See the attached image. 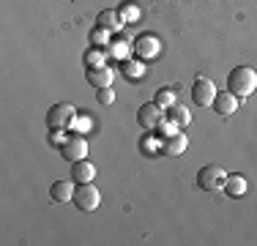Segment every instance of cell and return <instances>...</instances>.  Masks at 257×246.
<instances>
[{
	"label": "cell",
	"mask_w": 257,
	"mask_h": 246,
	"mask_svg": "<svg viewBox=\"0 0 257 246\" xmlns=\"http://www.w3.org/2000/svg\"><path fill=\"white\" fill-rule=\"evenodd\" d=\"M227 88H230V93H235V96L254 93V88H257V71L252 69V66H235V69L227 74Z\"/></svg>",
	"instance_id": "1"
},
{
	"label": "cell",
	"mask_w": 257,
	"mask_h": 246,
	"mask_svg": "<svg viewBox=\"0 0 257 246\" xmlns=\"http://www.w3.org/2000/svg\"><path fill=\"white\" fill-rule=\"evenodd\" d=\"M74 120H77V107L69 101L52 104V107L47 109V126H50L52 132H63V129L74 126Z\"/></svg>",
	"instance_id": "2"
},
{
	"label": "cell",
	"mask_w": 257,
	"mask_h": 246,
	"mask_svg": "<svg viewBox=\"0 0 257 246\" xmlns=\"http://www.w3.org/2000/svg\"><path fill=\"white\" fill-rule=\"evenodd\" d=\"M224 178H227L224 167H219V164H205V167L197 170V186L203 189V192H219V189L224 186Z\"/></svg>",
	"instance_id": "3"
},
{
	"label": "cell",
	"mask_w": 257,
	"mask_h": 246,
	"mask_svg": "<svg viewBox=\"0 0 257 246\" xmlns=\"http://www.w3.org/2000/svg\"><path fill=\"white\" fill-rule=\"evenodd\" d=\"M164 120H167V109L159 107L156 101H148V104H143V107L137 109V123L145 129V132H156Z\"/></svg>",
	"instance_id": "4"
},
{
	"label": "cell",
	"mask_w": 257,
	"mask_h": 246,
	"mask_svg": "<svg viewBox=\"0 0 257 246\" xmlns=\"http://www.w3.org/2000/svg\"><path fill=\"white\" fill-rule=\"evenodd\" d=\"M74 205L79 208V211H85V213L96 211V208L101 205V194H99V189L93 186V181H90V183H77Z\"/></svg>",
	"instance_id": "5"
},
{
	"label": "cell",
	"mask_w": 257,
	"mask_h": 246,
	"mask_svg": "<svg viewBox=\"0 0 257 246\" xmlns=\"http://www.w3.org/2000/svg\"><path fill=\"white\" fill-rule=\"evenodd\" d=\"M60 156H63L66 162L88 159V143H85V137H79V134H69V137L60 143Z\"/></svg>",
	"instance_id": "6"
},
{
	"label": "cell",
	"mask_w": 257,
	"mask_h": 246,
	"mask_svg": "<svg viewBox=\"0 0 257 246\" xmlns=\"http://www.w3.org/2000/svg\"><path fill=\"white\" fill-rule=\"evenodd\" d=\"M213 98H216V85L211 82V79L205 77H197L192 82V101L197 104V107H211Z\"/></svg>",
	"instance_id": "7"
},
{
	"label": "cell",
	"mask_w": 257,
	"mask_h": 246,
	"mask_svg": "<svg viewBox=\"0 0 257 246\" xmlns=\"http://www.w3.org/2000/svg\"><path fill=\"white\" fill-rule=\"evenodd\" d=\"M85 79H88V85H93L96 90L99 88H112V79H115V71L109 69V66H88V71H85Z\"/></svg>",
	"instance_id": "8"
},
{
	"label": "cell",
	"mask_w": 257,
	"mask_h": 246,
	"mask_svg": "<svg viewBox=\"0 0 257 246\" xmlns=\"http://www.w3.org/2000/svg\"><path fill=\"white\" fill-rule=\"evenodd\" d=\"M186 148L189 137L183 132H173L167 137H162V153H167V156H181V153H186Z\"/></svg>",
	"instance_id": "9"
},
{
	"label": "cell",
	"mask_w": 257,
	"mask_h": 246,
	"mask_svg": "<svg viewBox=\"0 0 257 246\" xmlns=\"http://www.w3.org/2000/svg\"><path fill=\"white\" fill-rule=\"evenodd\" d=\"M213 112L222 115V118H227V115H232L238 109V96L230 93V90H224V93H216V98H213Z\"/></svg>",
	"instance_id": "10"
},
{
	"label": "cell",
	"mask_w": 257,
	"mask_h": 246,
	"mask_svg": "<svg viewBox=\"0 0 257 246\" xmlns=\"http://www.w3.org/2000/svg\"><path fill=\"white\" fill-rule=\"evenodd\" d=\"M74 192H77V181L71 178V181H55L50 186V197L52 202H69L74 200Z\"/></svg>",
	"instance_id": "11"
},
{
	"label": "cell",
	"mask_w": 257,
	"mask_h": 246,
	"mask_svg": "<svg viewBox=\"0 0 257 246\" xmlns=\"http://www.w3.org/2000/svg\"><path fill=\"white\" fill-rule=\"evenodd\" d=\"M71 178L77 183H90L96 178V167L88 162V159H79V162H71Z\"/></svg>",
	"instance_id": "12"
},
{
	"label": "cell",
	"mask_w": 257,
	"mask_h": 246,
	"mask_svg": "<svg viewBox=\"0 0 257 246\" xmlns=\"http://www.w3.org/2000/svg\"><path fill=\"white\" fill-rule=\"evenodd\" d=\"M96 25L112 33V30H120V25H123V22H120V14H118V11L107 9V11H99V17H96Z\"/></svg>",
	"instance_id": "13"
},
{
	"label": "cell",
	"mask_w": 257,
	"mask_h": 246,
	"mask_svg": "<svg viewBox=\"0 0 257 246\" xmlns=\"http://www.w3.org/2000/svg\"><path fill=\"white\" fill-rule=\"evenodd\" d=\"M167 120H173L178 129H186L192 123V112L186 107H181V104H173V107H167Z\"/></svg>",
	"instance_id": "14"
},
{
	"label": "cell",
	"mask_w": 257,
	"mask_h": 246,
	"mask_svg": "<svg viewBox=\"0 0 257 246\" xmlns=\"http://www.w3.org/2000/svg\"><path fill=\"white\" fill-rule=\"evenodd\" d=\"M222 189L227 192V197H241L243 192H246V181H243L241 175H227Z\"/></svg>",
	"instance_id": "15"
},
{
	"label": "cell",
	"mask_w": 257,
	"mask_h": 246,
	"mask_svg": "<svg viewBox=\"0 0 257 246\" xmlns=\"http://www.w3.org/2000/svg\"><path fill=\"white\" fill-rule=\"evenodd\" d=\"M154 101L159 104V107H164V109L173 107V104H175V90H170V88H159Z\"/></svg>",
	"instance_id": "16"
},
{
	"label": "cell",
	"mask_w": 257,
	"mask_h": 246,
	"mask_svg": "<svg viewBox=\"0 0 257 246\" xmlns=\"http://www.w3.org/2000/svg\"><path fill=\"white\" fill-rule=\"evenodd\" d=\"M90 44H96V47H104V44H109V30H104L96 25L93 30H90Z\"/></svg>",
	"instance_id": "17"
},
{
	"label": "cell",
	"mask_w": 257,
	"mask_h": 246,
	"mask_svg": "<svg viewBox=\"0 0 257 246\" xmlns=\"http://www.w3.org/2000/svg\"><path fill=\"white\" fill-rule=\"evenodd\" d=\"M137 49H140V55H154L156 52V39H154V36H143V39H140L137 41Z\"/></svg>",
	"instance_id": "18"
},
{
	"label": "cell",
	"mask_w": 257,
	"mask_h": 246,
	"mask_svg": "<svg viewBox=\"0 0 257 246\" xmlns=\"http://www.w3.org/2000/svg\"><path fill=\"white\" fill-rule=\"evenodd\" d=\"M96 98H99V104H112L115 101V90L112 88H99L96 90Z\"/></svg>",
	"instance_id": "19"
},
{
	"label": "cell",
	"mask_w": 257,
	"mask_h": 246,
	"mask_svg": "<svg viewBox=\"0 0 257 246\" xmlns=\"http://www.w3.org/2000/svg\"><path fill=\"white\" fill-rule=\"evenodd\" d=\"M120 14H123V17H132V20H134V17H137V9H134V6H128V9H126V6H123V9H120Z\"/></svg>",
	"instance_id": "20"
}]
</instances>
